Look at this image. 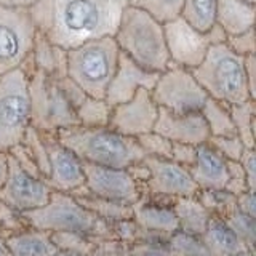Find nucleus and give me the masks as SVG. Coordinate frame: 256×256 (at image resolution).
Returning <instances> with one entry per match:
<instances>
[{
	"instance_id": "obj_1",
	"label": "nucleus",
	"mask_w": 256,
	"mask_h": 256,
	"mask_svg": "<svg viewBox=\"0 0 256 256\" xmlns=\"http://www.w3.org/2000/svg\"><path fill=\"white\" fill-rule=\"evenodd\" d=\"M128 0H37L29 12L38 32L70 50L86 40L114 37Z\"/></svg>"
},
{
	"instance_id": "obj_2",
	"label": "nucleus",
	"mask_w": 256,
	"mask_h": 256,
	"mask_svg": "<svg viewBox=\"0 0 256 256\" xmlns=\"http://www.w3.org/2000/svg\"><path fill=\"white\" fill-rule=\"evenodd\" d=\"M54 134L56 140L74 152L84 164L128 168L146 157L134 138L120 134L109 126L88 128L76 125L62 128Z\"/></svg>"
},
{
	"instance_id": "obj_3",
	"label": "nucleus",
	"mask_w": 256,
	"mask_h": 256,
	"mask_svg": "<svg viewBox=\"0 0 256 256\" xmlns=\"http://www.w3.org/2000/svg\"><path fill=\"white\" fill-rule=\"evenodd\" d=\"M114 40L118 50L142 69L160 74L172 66L166 50L164 22L154 16L126 5L120 16Z\"/></svg>"
},
{
	"instance_id": "obj_4",
	"label": "nucleus",
	"mask_w": 256,
	"mask_h": 256,
	"mask_svg": "<svg viewBox=\"0 0 256 256\" xmlns=\"http://www.w3.org/2000/svg\"><path fill=\"white\" fill-rule=\"evenodd\" d=\"M192 74L205 90L208 98L228 106L250 100L254 101L246 82L245 58L236 54L226 42L213 45L204 61L192 69Z\"/></svg>"
},
{
	"instance_id": "obj_5",
	"label": "nucleus",
	"mask_w": 256,
	"mask_h": 256,
	"mask_svg": "<svg viewBox=\"0 0 256 256\" xmlns=\"http://www.w3.org/2000/svg\"><path fill=\"white\" fill-rule=\"evenodd\" d=\"M29 228L45 232H77L92 238L116 240L110 222L98 218L66 192L52 190L48 202L38 208L22 212Z\"/></svg>"
},
{
	"instance_id": "obj_6",
	"label": "nucleus",
	"mask_w": 256,
	"mask_h": 256,
	"mask_svg": "<svg viewBox=\"0 0 256 256\" xmlns=\"http://www.w3.org/2000/svg\"><path fill=\"white\" fill-rule=\"evenodd\" d=\"M120 58L114 37L86 40L68 50V77L93 98H104Z\"/></svg>"
},
{
	"instance_id": "obj_7",
	"label": "nucleus",
	"mask_w": 256,
	"mask_h": 256,
	"mask_svg": "<svg viewBox=\"0 0 256 256\" xmlns=\"http://www.w3.org/2000/svg\"><path fill=\"white\" fill-rule=\"evenodd\" d=\"M28 74L30 98V126L42 133H56L78 125L76 110L60 92L56 80L32 68L30 56L21 68Z\"/></svg>"
},
{
	"instance_id": "obj_8",
	"label": "nucleus",
	"mask_w": 256,
	"mask_h": 256,
	"mask_svg": "<svg viewBox=\"0 0 256 256\" xmlns=\"http://www.w3.org/2000/svg\"><path fill=\"white\" fill-rule=\"evenodd\" d=\"M30 126V98L26 70L18 68L0 76V150L22 142Z\"/></svg>"
},
{
	"instance_id": "obj_9",
	"label": "nucleus",
	"mask_w": 256,
	"mask_h": 256,
	"mask_svg": "<svg viewBox=\"0 0 256 256\" xmlns=\"http://www.w3.org/2000/svg\"><path fill=\"white\" fill-rule=\"evenodd\" d=\"M166 50L172 66L192 70L204 61L208 50L226 40L224 30L216 24L208 30H200L182 16L164 22Z\"/></svg>"
},
{
	"instance_id": "obj_10",
	"label": "nucleus",
	"mask_w": 256,
	"mask_h": 256,
	"mask_svg": "<svg viewBox=\"0 0 256 256\" xmlns=\"http://www.w3.org/2000/svg\"><path fill=\"white\" fill-rule=\"evenodd\" d=\"M37 28L29 8L0 4V76L29 60Z\"/></svg>"
},
{
	"instance_id": "obj_11",
	"label": "nucleus",
	"mask_w": 256,
	"mask_h": 256,
	"mask_svg": "<svg viewBox=\"0 0 256 256\" xmlns=\"http://www.w3.org/2000/svg\"><path fill=\"white\" fill-rule=\"evenodd\" d=\"M150 94L158 108L174 114L200 112L208 100V94L196 80L192 70L178 66H170L160 72Z\"/></svg>"
},
{
	"instance_id": "obj_12",
	"label": "nucleus",
	"mask_w": 256,
	"mask_h": 256,
	"mask_svg": "<svg viewBox=\"0 0 256 256\" xmlns=\"http://www.w3.org/2000/svg\"><path fill=\"white\" fill-rule=\"evenodd\" d=\"M84 173L85 188L94 197L125 205H134L142 197V188L132 178L126 168L84 164Z\"/></svg>"
},
{
	"instance_id": "obj_13",
	"label": "nucleus",
	"mask_w": 256,
	"mask_h": 256,
	"mask_svg": "<svg viewBox=\"0 0 256 256\" xmlns=\"http://www.w3.org/2000/svg\"><path fill=\"white\" fill-rule=\"evenodd\" d=\"M149 170V178L144 182L152 197H196L198 186L186 166L173 162L170 158H158L146 156L142 158Z\"/></svg>"
},
{
	"instance_id": "obj_14",
	"label": "nucleus",
	"mask_w": 256,
	"mask_h": 256,
	"mask_svg": "<svg viewBox=\"0 0 256 256\" xmlns=\"http://www.w3.org/2000/svg\"><path fill=\"white\" fill-rule=\"evenodd\" d=\"M50 194L52 189L46 186L44 178L30 176L8 156V174L0 186V202L22 213L45 205Z\"/></svg>"
},
{
	"instance_id": "obj_15",
	"label": "nucleus",
	"mask_w": 256,
	"mask_h": 256,
	"mask_svg": "<svg viewBox=\"0 0 256 256\" xmlns=\"http://www.w3.org/2000/svg\"><path fill=\"white\" fill-rule=\"evenodd\" d=\"M158 116V106L152 100L149 90H138L130 101L112 106L109 128L114 132L138 138L140 134L154 130Z\"/></svg>"
},
{
	"instance_id": "obj_16",
	"label": "nucleus",
	"mask_w": 256,
	"mask_h": 256,
	"mask_svg": "<svg viewBox=\"0 0 256 256\" xmlns=\"http://www.w3.org/2000/svg\"><path fill=\"white\" fill-rule=\"evenodd\" d=\"M42 133V132H40ZM50 160V173L44 181L52 190L70 194L85 184L84 162L74 152L64 148L54 133H42Z\"/></svg>"
},
{
	"instance_id": "obj_17",
	"label": "nucleus",
	"mask_w": 256,
	"mask_h": 256,
	"mask_svg": "<svg viewBox=\"0 0 256 256\" xmlns=\"http://www.w3.org/2000/svg\"><path fill=\"white\" fill-rule=\"evenodd\" d=\"M158 78V74L142 69L140 64H136L133 60L128 58L126 54L120 52V58L117 69L114 72V77L110 78L108 85L106 100L110 106H117L130 101L138 90H152Z\"/></svg>"
},
{
	"instance_id": "obj_18",
	"label": "nucleus",
	"mask_w": 256,
	"mask_h": 256,
	"mask_svg": "<svg viewBox=\"0 0 256 256\" xmlns=\"http://www.w3.org/2000/svg\"><path fill=\"white\" fill-rule=\"evenodd\" d=\"M152 132L165 136L172 142L192 144V146H200L210 140V132L200 112L174 114L172 110L158 108V116Z\"/></svg>"
},
{
	"instance_id": "obj_19",
	"label": "nucleus",
	"mask_w": 256,
	"mask_h": 256,
	"mask_svg": "<svg viewBox=\"0 0 256 256\" xmlns=\"http://www.w3.org/2000/svg\"><path fill=\"white\" fill-rule=\"evenodd\" d=\"M188 170L198 189H224L229 181L228 160L208 141L197 146V158Z\"/></svg>"
},
{
	"instance_id": "obj_20",
	"label": "nucleus",
	"mask_w": 256,
	"mask_h": 256,
	"mask_svg": "<svg viewBox=\"0 0 256 256\" xmlns=\"http://www.w3.org/2000/svg\"><path fill=\"white\" fill-rule=\"evenodd\" d=\"M132 220L142 230L157 232V234H174L176 230H180L178 218L173 208L158 204L156 200H146L141 197L140 202L132 205Z\"/></svg>"
},
{
	"instance_id": "obj_21",
	"label": "nucleus",
	"mask_w": 256,
	"mask_h": 256,
	"mask_svg": "<svg viewBox=\"0 0 256 256\" xmlns=\"http://www.w3.org/2000/svg\"><path fill=\"white\" fill-rule=\"evenodd\" d=\"M32 68L52 78L68 76V50L53 44L42 32L37 30L30 52Z\"/></svg>"
},
{
	"instance_id": "obj_22",
	"label": "nucleus",
	"mask_w": 256,
	"mask_h": 256,
	"mask_svg": "<svg viewBox=\"0 0 256 256\" xmlns=\"http://www.w3.org/2000/svg\"><path fill=\"white\" fill-rule=\"evenodd\" d=\"M256 4L252 0H218L216 2V24L224 34H237L254 28Z\"/></svg>"
},
{
	"instance_id": "obj_23",
	"label": "nucleus",
	"mask_w": 256,
	"mask_h": 256,
	"mask_svg": "<svg viewBox=\"0 0 256 256\" xmlns=\"http://www.w3.org/2000/svg\"><path fill=\"white\" fill-rule=\"evenodd\" d=\"M210 256H234L250 250L220 216H212L205 232L200 236Z\"/></svg>"
},
{
	"instance_id": "obj_24",
	"label": "nucleus",
	"mask_w": 256,
	"mask_h": 256,
	"mask_svg": "<svg viewBox=\"0 0 256 256\" xmlns=\"http://www.w3.org/2000/svg\"><path fill=\"white\" fill-rule=\"evenodd\" d=\"M5 242L12 256H54L60 252L52 242L50 232L34 228L13 234Z\"/></svg>"
},
{
	"instance_id": "obj_25",
	"label": "nucleus",
	"mask_w": 256,
	"mask_h": 256,
	"mask_svg": "<svg viewBox=\"0 0 256 256\" xmlns=\"http://www.w3.org/2000/svg\"><path fill=\"white\" fill-rule=\"evenodd\" d=\"M173 212L178 218L180 230L190 236L200 237L205 232L208 222L212 220V213L200 204L197 197H178L172 205Z\"/></svg>"
},
{
	"instance_id": "obj_26",
	"label": "nucleus",
	"mask_w": 256,
	"mask_h": 256,
	"mask_svg": "<svg viewBox=\"0 0 256 256\" xmlns=\"http://www.w3.org/2000/svg\"><path fill=\"white\" fill-rule=\"evenodd\" d=\"M76 197V200L84 205L86 210H90L94 213L98 218L108 221V222H114V221H122V220H132V205H125V204H118V202H112V200L106 198H100L94 197L88 192L86 196H72Z\"/></svg>"
},
{
	"instance_id": "obj_27",
	"label": "nucleus",
	"mask_w": 256,
	"mask_h": 256,
	"mask_svg": "<svg viewBox=\"0 0 256 256\" xmlns=\"http://www.w3.org/2000/svg\"><path fill=\"white\" fill-rule=\"evenodd\" d=\"M202 114L205 124L208 126L210 136H230L236 134V128L232 124L229 106L224 102H220L213 98H208L204 104Z\"/></svg>"
},
{
	"instance_id": "obj_28",
	"label": "nucleus",
	"mask_w": 256,
	"mask_h": 256,
	"mask_svg": "<svg viewBox=\"0 0 256 256\" xmlns=\"http://www.w3.org/2000/svg\"><path fill=\"white\" fill-rule=\"evenodd\" d=\"M230 118L236 128V134L244 142L245 149H254V101H245L229 106Z\"/></svg>"
},
{
	"instance_id": "obj_29",
	"label": "nucleus",
	"mask_w": 256,
	"mask_h": 256,
	"mask_svg": "<svg viewBox=\"0 0 256 256\" xmlns=\"http://www.w3.org/2000/svg\"><path fill=\"white\" fill-rule=\"evenodd\" d=\"M112 114V106L104 98L86 96L85 101L76 109V116L80 126L101 128L108 126Z\"/></svg>"
},
{
	"instance_id": "obj_30",
	"label": "nucleus",
	"mask_w": 256,
	"mask_h": 256,
	"mask_svg": "<svg viewBox=\"0 0 256 256\" xmlns=\"http://www.w3.org/2000/svg\"><path fill=\"white\" fill-rule=\"evenodd\" d=\"M216 2L218 0H184L181 16L200 30L216 26Z\"/></svg>"
},
{
	"instance_id": "obj_31",
	"label": "nucleus",
	"mask_w": 256,
	"mask_h": 256,
	"mask_svg": "<svg viewBox=\"0 0 256 256\" xmlns=\"http://www.w3.org/2000/svg\"><path fill=\"white\" fill-rule=\"evenodd\" d=\"M52 242L60 252L76 253L80 256H90L96 252V242L88 236L77 232H52Z\"/></svg>"
},
{
	"instance_id": "obj_32",
	"label": "nucleus",
	"mask_w": 256,
	"mask_h": 256,
	"mask_svg": "<svg viewBox=\"0 0 256 256\" xmlns=\"http://www.w3.org/2000/svg\"><path fill=\"white\" fill-rule=\"evenodd\" d=\"M128 5L149 13L160 22L181 16L184 0H128Z\"/></svg>"
},
{
	"instance_id": "obj_33",
	"label": "nucleus",
	"mask_w": 256,
	"mask_h": 256,
	"mask_svg": "<svg viewBox=\"0 0 256 256\" xmlns=\"http://www.w3.org/2000/svg\"><path fill=\"white\" fill-rule=\"evenodd\" d=\"M221 220L228 224L232 229V232H234L250 250H253L254 240H256V220L253 216L242 213L236 206V208H232L229 213L221 216Z\"/></svg>"
},
{
	"instance_id": "obj_34",
	"label": "nucleus",
	"mask_w": 256,
	"mask_h": 256,
	"mask_svg": "<svg viewBox=\"0 0 256 256\" xmlns=\"http://www.w3.org/2000/svg\"><path fill=\"white\" fill-rule=\"evenodd\" d=\"M196 197L208 212L220 218L237 206L236 197L224 189H198Z\"/></svg>"
},
{
	"instance_id": "obj_35",
	"label": "nucleus",
	"mask_w": 256,
	"mask_h": 256,
	"mask_svg": "<svg viewBox=\"0 0 256 256\" xmlns=\"http://www.w3.org/2000/svg\"><path fill=\"white\" fill-rule=\"evenodd\" d=\"M22 144L28 148L30 156L34 157L36 164L38 166L40 176H42V178H46L48 173H50V160H48V150H46L42 133L37 132L34 126H29L26 134H24Z\"/></svg>"
},
{
	"instance_id": "obj_36",
	"label": "nucleus",
	"mask_w": 256,
	"mask_h": 256,
	"mask_svg": "<svg viewBox=\"0 0 256 256\" xmlns=\"http://www.w3.org/2000/svg\"><path fill=\"white\" fill-rule=\"evenodd\" d=\"M170 248L172 253H178L180 256H210L200 237L181 230H176L170 238Z\"/></svg>"
},
{
	"instance_id": "obj_37",
	"label": "nucleus",
	"mask_w": 256,
	"mask_h": 256,
	"mask_svg": "<svg viewBox=\"0 0 256 256\" xmlns=\"http://www.w3.org/2000/svg\"><path fill=\"white\" fill-rule=\"evenodd\" d=\"M138 141L140 148L142 149L144 156L150 157H158V158H170L172 157V141H168L165 136L158 134L156 132H149L140 134L138 138H134Z\"/></svg>"
},
{
	"instance_id": "obj_38",
	"label": "nucleus",
	"mask_w": 256,
	"mask_h": 256,
	"mask_svg": "<svg viewBox=\"0 0 256 256\" xmlns=\"http://www.w3.org/2000/svg\"><path fill=\"white\" fill-rule=\"evenodd\" d=\"M28 228L29 226L21 212H16L10 205L0 202V238L6 240L10 236L18 234Z\"/></svg>"
},
{
	"instance_id": "obj_39",
	"label": "nucleus",
	"mask_w": 256,
	"mask_h": 256,
	"mask_svg": "<svg viewBox=\"0 0 256 256\" xmlns=\"http://www.w3.org/2000/svg\"><path fill=\"white\" fill-rule=\"evenodd\" d=\"M226 45L230 48L236 54L246 58V56H253L256 53V37H254V28L246 29L244 32H237V34L226 36Z\"/></svg>"
},
{
	"instance_id": "obj_40",
	"label": "nucleus",
	"mask_w": 256,
	"mask_h": 256,
	"mask_svg": "<svg viewBox=\"0 0 256 256\" xmlns=\"http://www.w3.org/2000/svg\"><path fill=\"white\" fill-rule=\"evenodd\" d=\"M208 142L220 152V154L226 158V160H240L242 157L245 146L244 142L240 141L237 134H230V136H210Z\"/></svg>"
},
{
	"instance_id": "obj_41",
	"label": "nucleus",
	"mask_w": 256,
	"mask_h": 256,
	"mask_svg": "<svg viewBox=\"0 0 256 256\" xmlns=\"http://www.w3.org/2000/svg\"><path fill=\"white\" fill-rule=\"evenodd\" d=\"M54 80H56V85L60 88V92L62 93V96L66 98V101L70 104V106L74 108V110L85 101V98L88 96L84 92V88L77 85L74 80L68 76H64L61 78H54Z\"/></svg>"
},
{
	"instance_id": "obj_42",
	"label": "nucleus",
	"mask_w": 256,
	"mask_h": 256,
	"mask_svg": "<svg viewBox=\"0 0 256 256\" xmlns=\"http://www.w3.org/2000/svg\"><path fill=\"white\" fill-rule=\"evenodd\" d=\"M8 156H10L16 164L20 165V168H22L24 172L29 173L30 176H37V178H42L38 172V166L36 164L34 157L30 156V152L28 150V148L24 146L22 142L16 144L10 150H8Z\"/></svg>"
},
{
	"instance_id": "obj_43",
	"label": "nucleus",
	"mask_w": 256,
	"mask_h": 256,
	"mask_svg": "<svg viewBox=\"0 0 256 256\" xmlns=\"http://www.w3.org/2000/svg\"><path fill=\"white\" fill-rule=\"evenodd\" d=\"M197 158V146L192 144H182V142H173L172 144V157L170 160L180 164L182 166H192Z\"/></svg>"
},
{
	"instance_id": "obj_44",
	"label": "nucleus",
	"mask_w": 256,
	"mask_h": 256,
	"mask_svg": "<svg viewBox=\"0 0 256 256\" xmlns=\"http://www.w3.org/2000/svg\"><path fill=\"white\" fill-rule=\"evenodd\" d=\"M240 164L244 166L245 172V180L248 184V190L254 192L256 186V156H254V149H245L242 157H240Z\"/></svg>"
},
{
	"instance_id": "obj_45",
	"label": "nucleus",
	"mask_w": 256,
	"mask_h": 256,
	"mask_svg": "<svg viewBox=\"0 0 256 256\" xmlns=\"http://www.w3.org/2000/svg\"><path fill=\"white\" fill-rule=\"evenodd\" d=\"M236 205L242 213L256 218V197H254V192L246 190V192H244V194L237 196L236 197Z\"/></svg>"
},
{
	"instance_id": "obj_46",
	"label": "nucleus",
	"mask_w": 256,
	"mask_h": 256,
	"mask_svg": "<svg viewBox=\"0 0 256 256\" xmlns=\"http://www.w3.org/2000/svg\"><path fill=\"white\" fill-rule=\"evenodd\" d=\"M245 74H246L248 88H250L253 98H256V58H254V54L245 58Z\"/></svg>"
},
{
	"instance_id": "obj_47",
	"label": "nucleus",
	"mask_w": 256,
	"mask_h": 256,
	"mask_svg": "<svg viewBox=\"0 0 256 256\" xmlns=\"http://www.w3.org/2000/svg\"><path fill=\"white\" fill-rule=\"evenodd\" d=\"M224 190H228L229 194L237 197V196L244 194V192L248 190V184L244 178H229L226 186H224Z\"/></svg>"
},
{
	"instance_id": "obj_48",
	"label": "nucleus",
	"mask_w": 256,
	"mask_h": 256,
	"mask_svg": "<svg viewBox=\"0 0 256 256\" xmlns=\"http://www.w3.org/2000/svg\"><path fill=\"white\" fill-rule=\"evenodd\" d=\"M228 173H229V178H244L245 180V172H244L242 164H240V160H228Z\"/></svg>"
},
{
	"instance_id": "obj_49",
	"label": "nucleus",
	"mask_w": 256,
	"mask_h": 256,
	"mask_svg": "<svg viewBox=\"0 0 256 256\" xmlns=\"http://www.w3.org/2000/svg\"><path fill=\"white\" fill-rule=\"evenodd\" d=\"M6 174H8V154L0 150V186L5 182Z\"/></svg>"
},
{
	"instance_id": "obj_50",
	"label": "nucleus",
	"mask_w": 256,
	"mask_h": 256,
	"mask_svg": "<svg viewBox=\"0 0 256 256\" xmlns=\"http://www.w3.org/2000/svg\"><path fill=\"white\" fill-rule=\"evenodd\" d=\"M37 2V0H0V4H5V5H10V6H32Z\"/></svg>"
},
{
	"instance_id": "obj_51",
	"label": "nucleus",
	"mask_w": 256,
	"mask_h": 256,
	"mask_svg": "<svg viewBox=\"0 0 256 256\" xmlns=\"http://www.w3.org/2000/svg\"><path fill=\"white\" fill-rule=\"evenodd\" d=\"M0 256H12L10 250H8L6 242L4 238H0Z\"/></svg>"
},
{
	"instance_id": "obj_52",
	"label": "nucleus",
	"mask_w": 256,
	"mask_h": 256,
	"mask_svg": "<svg viewBox=\"0 0 256 256\" xmlns=\"http://www.w3.org/2000/svg\"><path fill=\"white\" fill-rule=\"evenodd\" d=\"M54 256H80V254H76V253H68V252H58Z\"/></svg>"
},
{
	"instance_id": "obj_53",
	"label": "nucleus",
	"mask_w": 256,
	"mask_h": 256,
	"mask_svg": "<svg viewBox=\"0 0 256 256\" xmlns=\"http://www.w3.org/2000/svg\"><path fill=\"white\" fill-rule=\"evenodd\" d=\"M234 256H253V250H246V252H242V253L234 254Z\"/></svg>"
},
{
	"instance_id": "obj_54",
	"label": "nucleus",
	"mask_w": 256,
	"mask_h": 256,
	"mask_svg": "<svg viewBox=\"0 0 256 256\" xmlns=\"http://www.w3.org/2000/svg\"><path fill=\"white\" fill-rule=\"evenodd\" d=\"M252 2H254V4H256V0H252Z\"/></svg>"
}]
</instances>
